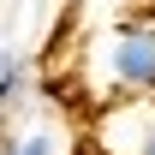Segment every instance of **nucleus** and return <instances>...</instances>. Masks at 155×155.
<instances>
[{
    "instance_id": "obj_1",
    "label": "nucleus",
    "mask_w": 155,
    "mask_h": 155,
    "mask_svg": "<svg viewBox=\"0 0 155 155\" xmlns=\"http://www.w3.org/2000/svg\"><path fill=\"white\" fill-rule=\"evenodd\" d=\"M84 78H90L96 107L155 96V6L119 12L96 42H84Z\"/></svg>"
},
{
    "instance_id": "obj_2",
    "label": "nucleus",
    "mask_w": 155,
    "mask_h": 155,
    "mask_svg": "<svg viewBox=\"0 0 155 155\" xmlns=\"http://www.w3.org/2000/svg\"><path fill=\"white\" fill-rule=\"evenodd\" d=\"M90 149L101 155H155V96L143 101H101L90 114Z\"/></svg>"
},
{
    "instance_id": "obj_3",
    "label": "nucleus",
    "mask_w": 155,
    "mask_h": 155,
    "mask_svg": "<svg viewBox=\"0 0 155 155\" xmlns=\"http://www.w3.org/2000/svg\"><path fill=\"white\" fill-rule=\"evenodd\" d=\"M0 155H60V143H54V131H18L0 143Z\"/></svg>"
},
{
    "instance_id": "obj_4",
    "label": "nucleus",
    "mask_w": 155,
    "mask_h": 155,
    "mask_svg": "<svg viewBox=\"0 0 155 155\" xmlns=\"http://www.w3.org/2000/svg\"><path fill=\"white\" fill-rule=\"evenodd\" d=\"M18 84H24V72L12 66V60H6V66H0V114H6V101L18 96Z\"/></svg>"
},
{
    "instance_id": "obj_5",
    "label": "nucleus",
    "mask_w": 155,
    "mask_h": 155,
    "mask_svg": "<svg viewBox=\"0 0 155 155\" xmlns=\"http://www.w3.org/2000/svg\"><path fill=\"white\" fill-rule=\"evenodd\" d=\"M78 155H101V149H90V143H84V149H78Z\"/></svg>"
}]
</instances>
